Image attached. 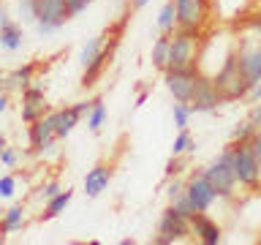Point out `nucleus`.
I'll return each mask as SVG.
<instances>
[{"label": "nucleus", "instance_id": "nucleus-1", "mask_svg": "<svg viewBox=\"0 0 261 245\" xmlns=\"http://www.w3.org/2000/svg\"><path fill=\"white\" fill-rule=\"evenodd\" d=\"M207 33L204 30H171V46H169V68H199V52L201 41Z\"/></svg>", "mask_w": 261, "mask_h": 245}, {"label": "nucleus", "instance_id": "nucleus-2", "mask_svg": "<svg viewBox=\"0 0 261 245\" xmlns=\"http://www.w3.org/2000/svg\"><path fill=\"white\" fill-rule=\"evenodd\" d=\"M231 161H234V150H231V144H228L207 169H201L204 177H207L210 183H212V188L218 191V199H234L237 185H240V183H237L234 163H231Z\"/></svg>", "mask_w": 261, "mask_h": 245}, {"label": "nucleus", "instance_id": "nucleus-3", "mask_svg": "<svg viewBox=\"0 0 261 245\" xmlns=\"http://www.w3.org/2000/svg\"><path fill=\"white\" fill-rule=\"evenodd\" d=\"M234 150V175L237 183L248 191H258L261 188V163L256 158V150H253V142H231Z\"/></svg>", "mask_w": 261, "mask_h": 245}, {"label": "nucleus", "instance_id": "nucleus-4", "mask_svg": "<svg viewBox=\"0 0 261 245\" xmlns=\"http://www.w3.org/2000/svg\"><path fill=\"white\" fill-rule=\"evenodd\" d=\"M212 79H215V85H218V90H220V95H223L226 104L240 101V98H248L250 87H253V82L245 77V71L240 68V63H237V52Z\"/></svg>", "mask_w": 261, "mask_h": 245}, {"label": "nucleus", "instance_id": "nucleus-5", "mask_svg": "<svg viewBox=\"0 0 261 245\" xmlns=\"http://www.w3.org/2000/svg\"><path fill=\"white\" fill-rule=\"evenodd\" d=\"M68 19H71V14L65 8V0H36V19L33 22H36L41 36L60 30Z\"/></svg>", "mask_w": 261, "mask_h": 245}, {"label": "nucleus", "instance_id": "nucleus-6", "mask_svg": "<svg viewBox=\"0 0 261 245\" xmlns=\"http://www.w3.org/2000/svg\"><path fill=\"white\" fill-rule=\"evenodd\" d=\"M188 234H191V220L182 218V215H179V212L169 204V207L163 210L161 220H158V234L152 237V242H155V245H174V242H179V240H185Z\"/></svg>", "mask_w": 261, "mask_h": 245}, {"label": "nucleus", "instance_id": "nucleus-7", "mask_svg": "<svg viewBox=\"0 0 261 245\" xmlns=\"http://www.w3.org/2000/svg\"><path fill=\"white\" fill-rule=\"evenodd\" d=\"M237 63L250 82L261 79V38L256 33L237 36Z\"/></svg>", "mask_w": 261, "mask_h": 245}, {"label": "nucleus", "instance_id": "nucleus-8", "mask_svg": "<svg viewBox=\"0 0 261 245\" xmlns=\"http://www.w3.org/2000/svg\"><path fill=\"white\" fill-rule=\"evenodd\" d=\"M199 77H201L199 68H169V71H163V85H166V90L171 95H174V101L191 104V95L196 90Z\"/></svg>", "mask_w": 261, "mask_h": 245}, {"label": "nucleus", "instance_id": "nucleus-9", "mask_svg": "<svg viewBox=\"0 0 261 245\" xmlns=\"http://www.w3.org/2000/svg\"><path fill=\"white\" fill-rule=\"evenodd\" d=\"M185 196L191 199L196 212H210L212 204L218 202V191L212 188V183L204 177V172H193L185 183Z\"/></svg>", "mask_w": 261, "mask_h": 245}, {"label": "nucleus", "instance_id": "nucleus-10", "mask_svg": "<svg viewBox=\"0 0 261 245\" xmlns=\"http://www.w3.org/2000/svg\"><path fill=\"white\" fill-rule=\"evenodd\" d=\"M177 6V28L204 30L210 19V0H174Z\"/></svg>", "mask_w": 261, "mask_h": 245}, {"label": "nucleus", "instance_id": "nucleus-11", "mask_svg": "<svg viewBox=\"0 0 261 245\" xmlns=\"http://www.w3.org/2000/svg\"><path fill=\"white\" fill-rule=\"evenodd\" d=\"M220 104H226V101H223V95H220V90H218V85H215V79L207 77V74H201L199 82H196L193 95H191L193 112H215Z\"/></svg>", "mask_w": 261, "mask_h": 245}, {"label": "nucleus", "instance_id": "nucleus-12", "mask_svg": "<svg viewBox=\"0 0 261 245\" xmlns=\"http://www.w3.org/2000/svg\"><path fill=\"white\" fill-rule=\"evenodd\" d=\"M57 139V128H55V112L44 114L41 120L30 122L28 128V142H30V150L33 153H41L46 147H52V142Z\"/></svg>", "mask_w": 261, "mask_h": 245}, {"label": "nucleus", "instance_id": "nucleus-13", "mask_svg": "<svg viewBox=\"0 0 261 245\" xmlns=\"http://www.w3.org/2000/svg\"><path fill=\"white\" fill-rule=\"evenodd\" d=\"M44 114H49V104H46V95L38 85H30L22 90V122H36L41 120Z\"/></svg>", "mask_w": 261, "mask_h": 245}, {"label": "nucleus", "instance_id": "nucleus-14", "mask_svg": "<svg viewBox=\"0 0 261 245\" xmlns=\"http://www.w3.org/2000/svg\"><path fill=\"white\" fill-rule=\"evenodd\" d=\"M112 177H114L112 163H106V161L95 163V166L85 175V185H82V188H85V196H87V199H98V196L109 188Z\"/></svg>", "mask_w": 261, "mask_h": 245}, {"label": "nucleus", "instance_id": "nucleus-15", "mask_svg": "<svg viewBox=\"0 0 261 245\" xmlns=\"http://www.w3.org/2000/svg\"><path fill=\"white\" fill-rule=\"evenodd\" d=\"M191 234L199 242H204V245H218L220 240H223L220 226L207 215V212H196V215L191 218Z\"/></svg>", "mask_w": 261, "mask_h": 245}, {"label": "nucleus", "instance_id": "nucleus-16", "mask_svg": "<svg viewBox=\"0 0 261 245\" xmlns=\"http://www.w3.org/2000/svg\"><path fill=\"white\" fill-rule=\"evenodd\" d=\"M112 60V46H103L101 52L95 55V60L90 63V65H85V77H82V87H93L95 82H98V77L103 74V68H106V63Z\"/></svg>", "mask_w": 261, "mask_h": 245}, {"label": "nucleus", "instance_id": "nucleus-17", "mask_svg": "<svg viewBox=\"0 0 261 245\" xmlns=\"http://www.w3.org/2000/svg\"><path fill=\"white\" fill-rule=\"evenodd\" d=\"M24 44V33L16 22L8 19L3 28H0V46L6 49V52H16V49H22Z\"/></svg>", "mask_w": 261, "mask_h": 245}, {"label": "nucleus", "instance_id": "nucleus-18", "mask_svg": "<svg viewBox=\"0 0 261 245\" xmlns=\"http://www.w3.org/2000/svg\"><path fill=\"white\" fill-rule=\"evenodd\" d=\"M169 46H171V33H161L152 44V65L158 71H169Z\"/></svg>", "mask_w": 261, "mask_h": 245}, {"label": "nucleus", "instance_id": "nucleus-19", "mask_svg": "<svg viewBox=\"0 0 261 245\" xmlns=\"http://www.w3.org/2000/svg\"><path fill=\"white\" fill-rule=\"evenodd\" d=\"M71 199H73V191H60L55 199L46 202L44 212H41V220H52V218L60 215V212H65V207L71 204Z\"/></svg>", "mask_w": 261, "mask_h": 245}, {"label": "nucleus", "instance_id": "nucleus-20", "mask_svg": "<svg viewBox=\"0 0 261 245\" xmlns=\"http://www.w3.org/2000/svg\"><path fill=\"white\" fill-rule=\"evenodd\" d=\"M22 226H24V207L22 204H14V207H8L3 220H0V232L11 234V232H19Z\"/></svg>", "mask_w": 261, "mask_h": 245}, {"label": "nucleus", "instance_id": "nucleus-21", "mask_svg": "<svg viewBox=\"0 0 261 245\" xmlns=\"http://www.w3.org/2000/svg\"><path fill=\"white\" fill-rule=\"evenodd\" d=\"M174 28H177V6H174V0H169V3L161 8V14H158V30L161 33H171Z\"/></svg>", "mask_w": 261, "mask_h": 245}, {"label": "nucleus", "instance_id": "nucleus-22", "mask_svg": "<svg viewBox=\"0 0 261 245\" xmlns=\"http://www.w3.org/2000/svg\"><path fill=\"white\" fill-rule=\"evenodd\" d=\"M258 134V126H253V120H242L231 128V142H253V136Z\"/></svg>", "mask_w": 261, "mask_h": 245}, {"label": "nucleus", "instance_id": "nucleus-23", "mask_svg": "<svg viewBox=\"0 0 261 245\" xmlns=\"http://www.w3.org/2000/svg\"><path fill=\"white\" fill-rule=\"evenodd\" d=\"M103 38H106V36H95V38H90L87 44L82 46V52H79V63H82V65H90V63L95 60V55L103 49Z\"/></svg>", "mask_w": 261, "mask_h": 245}, {"label": "nucleus", "instance_id": "nucleus-24", "mask_svg": "<svg viewBox=\"0 0 261 245\" xmlns=\"http://www.w3.org/2000/svg\"><path fill=\"white\" fill-rule=\"evenodd\" d=\"M191 114H196L191 104H185V101H174V106H171L174 128H188V122H191Z\"/></svg>", "mask_w": 261, "mask_h": 245}, {"label": "nucleus", "instance_id": "nucleus-25", "mask_svg": "<svg viewBox=\"0 0 261 245\" xmlns=\"http://www.w3.org/2000/svg\"><path fill=\"white\" fill-rule=\"evenodd\" d=\"M196 150V139L188 134V128H179V134L171 144V155H185V153H193Z\"/></svg>", "mask_w": 261, "mask_h": 245}, {"label": "nucleus", "instance_id": "nucleus-26", "mask_svg": "<svg viewBox=\"0 0 261 245\" xmlns=\"http://www.w3.org/2000/svg\"><path fill=\"white\" fill-rule=\"evenodd\" d=\"M103 120H106V106H103L101 98H95V101H93V109H90V114H87V128H90V131H101Z\"/></svg>", "mask_w": 261, "mask_h": 245}, {"label": "nucleus", "instance_id": "nucleus-27", "mask_svg": "<svg viewBox=\"0 0 261 245\" xmlns=\"http://www.w3.org/2000/svg\"><path fill=\"white\" fill-rule=\"evenodd\" d=\"M36 71H38V63H28V65H22L19 71H14V77L19 79V87H30L33 82H36Z\"/></svg>", "mask_w": 261, "mask_h": 245}, {"label": "nucleus", "instance_id": "nucleus-28", "mask_svg": "<svg viewBox=\"0 0 261 245\" xmlns=\"http://www.w3.org/2000/svg\"><path fill=\"white\" fill-rule=\"evenodd\" d=\"M242 30H250V33H256V36L261 38V8H253V11L245 14Z\"/></svg>", "mask_w": 261, "mask_h": 245}, {"label": "nucleus", "instance_id": "nucleus-29", "mask_svg": "<svg viewBox=\"0 0 261 245\" xmlns=\"http://www.w3.org/2000/svg\"><path fill=\"white\" fill-rule=\"evenodd\" d=\"M171 207H174V210H177V212H179V215H182V218H188V220H191V218L196 215L193 204H191V199H188L185 193H182V196H177V199L171 202Z\"/></svg>", "mask_w": 261, "mask_h": 245}, {"label": "nucleus", "instance_id": "nucleus-30", "mask_svg": "<svg viewBox=\"0 0 261 245\" xmlns=\"http://www.w3.org/2000/svg\"><path fill=\"white\" fill-rule=\"evenodd\" d=\"M14 193H16V177L14 175H3L0 177V196H3V199H11Z\"/></svg>", "mask_w": 261, "mask_h": 245}, {"label": "nucleus", "instance_id": "nucleus-31", "mask_svg": "<svg viewBox=\"0 0 261 245\" xmlns=\"http://www.w3.org/2000/svg\"><path fill=\"white\" fill-rule=\"evenodd\" d=\"M16 90H19L22 93V87H19V79L14 77V74H8V77H0V93H16Z\"/></svg>", "mask_w": 261, "mask_h": 245}, {"label": "nucleus", "instance_id": "nucleus-32", "mask_svg": "<svg viewBox=\"0 0 261 245\" xmlns=\"http://www.w3.org/2000/svg\"><path fill=\"white\" fill-rule=\"evenodd\" d=\"M185 193V183H182V180H171L169 177V185H166V196H169V202H174L177 199V196H182Z\"/></svg>", "mask_w": 261, "mask_h": 245}, {"label": "nucleus", "instance_id": "nucleus-33", "mask_svg": "<svg viewBox=\"0 0 261 245\" xmlns=\"http://www.w3.org/2000/svg\"><path fill=\"white\" fill-rule=\"evenodd\" d=\"M182 166H185L182 155H171V161L166 163V177H177L179 172H182Z\"/></svg>", "mask_w": 261, "mask_h": 245}, {"label": "nucleus", "instance_id": "nucleus-34", "mask_svg": "<svg viewBox=\"0 0 261 245\" xmlns=\"http://www.w3.org/2000/svg\"><path fill=\"white\" fill-rule=\"evenodd\" d=\"M63 188H60V183H57V180H49V183H44L41 185V196H44V199L49 202V199H55L57 193H60Z\"/></svg>", "mask_w": 261, "mask_h": 245}, {"label": "nucleus", "instance_id": "nucleus-35", "mask_svg": "<svg viewBox=\"0 0 261 245\" xmlns=\"http://www.w3.org/2000/svg\"><path fill=\"white\" fill-rule=\"evenodd\" d=\"M16 161H19V153H16L14 147H6V150L0 153V163H3V166L14 169V166H16Z\"/></svg>", "mask_w": 261, "mask_h": 245}, {"label": "nucleus", "instance_id": "nucleus-36", "mask_svg": "<svg viewBox=\"0 0 261 245\" xmlns=\"http://www.w3.org/2000/svg\"><path fill=\"white\" fill-rule=\"evenodd\" d=\"M90 3H93V0H65V8H68V14H71V16H79Z\"/></svg>", "mask_w": 261, "mask_h": 245}, {"label": "nucleus", "instance_id": "nucleus-37", "mask_svg": "<svg viewBox=\"0 0 261 245\" xmlns=\"http://www.w3.org/2000/svg\"><path fill=\"white\" fill-rule=\"evenodd\" d=\"M248 98H250L253 104H258V101H261V79H256V82H253V87H250Z\"/></svg>", "mask_w": 261, "mask_h": 245}, {"label": "nucleus", "instance_id": "nucleus-38", "mask_svg": "<svg viewBox=\"0 0 261 245\" xmlns=\"http://www.w3.org/2000/svg\"><path fill=\"white\" fill-rule=\"evenodd\" d=\"M250 120H253V126H258V128H261V101H258V104H253V109H250Z\"/></svg>", "mask_w": 261, "mask_h": 245}, {"label": "nucleus", "instance_id": "nucleus-39", "mask_svg": "<svg viewBox=\"0 0 261 245\" xmlns=\"http://www.w3.org/2000/svg\"><path fill=\"white\" fill-rule=\"evenodd\" d=\"M253 150H256V158H258V163H261V128H258V134L253 136Z\"/></svg>", "mask_w": 261, "mask_h": 245}, {"label": "nucleus", "instance_id": "nucleus-40", "mask_svg": "<svg viewBox=\"0 0 261 245\" xmlns=\"http://www.w3.org/2000/svg\"><path fill=\"white\" fill-rule=\"evenodd\" d=\"M8 109V93H0V114Z\"/></svg>", "mask_w": 261, "mask_h": 245}, {"label": "nucleus", "instance_id": "nucleus-41", "mask_svg": "<svg viewBox=\"0 0 261 245\" xmlns=\"http://www.w3.org/2000/svg\"><path fill=\"white\" fill-rule=\"evenodd\" d=\"M150 0H130V6H134V11H139V8H144Z\"/></svg>", "mask_w": 261, "mask_h": 245}, {"label": "nucleus", "instance_id": "nucleus-42", "mask_svg": "<svg viewBox=\"0 0 261 245\" xmlns=\"http://www.w3.org/2000/svg\"><path fill=\"white\" fill-rule=\"evenodd\" d=\"M8 22V11H6V8L3 6H0V28H3V24Z\"/></svg>", "mask_w": 261, "mask_h": 245}, {"label": "nucleus", "instance_id": "nucleus-43", "mask_svg": "<svg viewBox=\"0 0 261 245\" xmlns=\"http://www.w3.org/2000/svg\"><path fill=\"white\" fill-rule=\"evenodd\" d=\"M6 147H8V142H6V136H3V134H0V153H3V150H6Z\"/></svg>", "mask_w": 261, "mask_h": 245}, {"label": "nucleus", "instance_id": "nucleus-44", "mask_svg": "<svg viewBox=\"0 0 261 245\" xmlns=\"http://www.w3.org/2000/svg\"><path fill=\"white\" fill-rule=\"evenodd\" d=\"M253 8H261V0H256V3H253Z\"/></svg>", "mask_w": 261, "mask_h": 245}, {"label": "nucleus", "instance_id": "nucleus-45", "mask_svg": "<svg viewBox=\"0 0 261 245\" xmlns=\"http://www.w3.org/2000/svg\"><path fill=\"white\" fill-rule=\"evenodd\" d=\"M258 191H261V188H258Z\"/></svg>", "mask_w": 261, "mask_h": 245}]
</instances>
